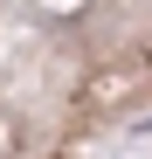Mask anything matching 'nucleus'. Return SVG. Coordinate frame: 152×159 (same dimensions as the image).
<instances>
[]
</instances>
